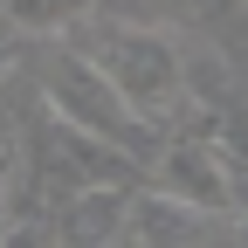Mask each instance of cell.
<instances>
[{"instance_id":"cell-5","label":"cell","mask_w":248,"mask_h":248,"mask_svg":"<svg viewBox=\"0 0 248 248\" xmlns=\"http://www.w3.org/2000/svg\"><path fill=\"white\" fill-rule=\"evenodd\" d=\"M55 159L76 172V193H90V186L124 193V186H131V159L110 152V145H97V138H83V131H69V124H62V138H55Z\"/></svg>"},{"instance_id":"cell-3","label":"cell","mask_w":248,"mask_h":248,"mask_svg":"<svg viewBox=\"0 0 248 248\" xmlns=\"http://www.w3.org/2000/svg\"><path fill=\"white\" fill-rule=\"evenodd\" d=\"M152 193L186 207V214H200V221H214V214H228L234 207V179L221 166V152L200 145V138H179L159 152V166H152Z\"/></svg>"},{"instance_id":"cell-6","label":"cell","mask_w":248,"mask_h":248,"mask_svg":"<svg viewBox=\"0 0 248 248\" xmlns=\"http://www.w3.org/2000/svg\"><path fill=\"white\" fill-rule=\"evenodd\" d=\"M97 0H7V28L21 35H62V28H76Z\"/></svg>"},{"instance_id":"cell-4","label":"cell","mask_w":248,"mask_h":248,"mask_svg":"<svg viewBox=\"0 0 248 248\" xmlns=\"http://www.w3.org/2000/svg\"><path fill=\"white\" fill-rule=\"evenodd\" d=\"M193 228H200V214H186V207H172V200H159V193H138V200H124V234H117V248H186Z\"/></svg>"},{"instance_id":"cell-9","label":"cell","mask_w":248,"mask_h":248,"mask_svg":"<svg viewBox=\"0 0 248 248\" xmlns=\"http://www.w3.org/2000/svg\"><path fill=\"white\" fill-rule=\"evenodd\" d=\"M228 248H248V214H241L234 228H228Z\"/></svg>"},{"instance_id":"cell-7","label":"cell","mask_w":248,"mask_h":248,"mask_svg":"<svg viewBox=\"0 0 248 248\" xmlns=\"http://www.w3.org/2000/svg\"><path fill=\"white\" fill-rule=\"evenodd\" d=\"M0 248H62V234L42 221V214H7V234H0Z\"/></svg>"},{"instance_id":"cell-1","label":"cell","mask_w":248,"mask_h":248,"mask_svg":"<svg viewBox=\"0 0 248 248\" xmlns=\"http://www.w3.org/2000/svg\"><path fill=\"white\" fill-rule=\"evenodd\" d=\"M97 69L110 76V90L131 104L145 124H166V110H179L186 97V69H179V48L159 35V28H138V21H104L97 42L83 48Z\"/></svg>"},{"instance_id":"cell-11","label":"cell","mask_w":248,"mask_h":248,"mask_svg":"<svg viewBox=\"0 0 248 248\" xmlns=\"http://www.w3.org/2000/svg\"><path fill=\"white\" fill-rule=\"evenodd\" d=\"M110 248H117V241H110Z\"/></svg>"},{"instance_id":"cell-8","label":"cell","mask_w":248,"mask_h":248,"mask_svg":"<svg viewBox=\"0 0 248 248\" xmlns=\"http://www.w3.org/2000/svg\"><path fill=\"white\" fill-rule=\"evenodd\" d=\"M0 234H7V145H0Z\"/></svg>"},{"instance_id":"cell-2","label":"cell","mask_w":248,"mask_h":248,"mask_svg":"<svg viewBox=\"0 0 248 248\" xmlns=\"http://www.w3.org/2000/svg\"><path fill=\"white\" fill-rule=\"evenodd\" d=\"M48 110H55V124H69V131L97 138V145H110V152L152 145V124L110 90V76H104L83 48H62V55L48 62Z\"/></svg>"},{"instance_id":"cell-10","label":"cell","mask_w":248,"mask_h":248,"mask_svg":"<svg viewBox=\"0 0 248 248\" xmlns=\"http://www.w3.org/2000/svg\"><path fill=\"white\" fill-rule=\"evenodd\" d=\"M0 76H7V48H0Z\"/></svg>"}]
</instances>
